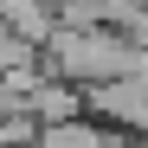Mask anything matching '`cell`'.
<instances>
[{"mask_svg": "<svg viewBox=\"0 0 148 148\" xmlns=\"http://www.w3.org/2000/svg\"><path fill=\"white\" fill-rule=\"evenodd\" d=\"M58 58H64V71H84V77H110V71H129V52H122L116 39H103V32L64 39V45H58Z\"/></svg>", "mask_w": 148, "mask_h": 148, "instance_id": "cell-1", "label": "cell"}, {"mask_svg": "<svg viewBox=\"0 0 148 148\" xmlns=\"http://www.w3.org/2000/svg\"><path fill=\"white\" fill-rule=\"evenodd\" d=\"M45 148H110L97 129H77V122H58L52 135H45Z\"/></svg>", "mask_w": 148, "mask_h": 148, "instance_id": "cell-2", "label": "cell"}]
</instances>
